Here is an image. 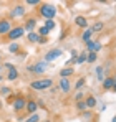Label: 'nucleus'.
<instances>
[{
    "mask_svg": "<svg viewBox=\"0 0 116 122\" xmlns=\"http://www.w3.org/2000/svg\"><path fill=\"white\" fill-rule=\"evenodd\" d=\"M55 81L52 78H37L30 82V87L33 91H46V89H52Z\"/></svg>",
    "mask_w": 116,
    "mask_h": 122,
    "instance_id": "f257e3e1",
    "label": "nucleus"
},
{
    "mask_svg": "<svg viewBox=\"0 0 116 122\" xmlns=\"http://www.w3.org/2000/svg\"><path fill=\"white\" fill-rule=\"evenodd\" d=\"M38 13L45 20H53L57 17V7L53 3H40L38 5Z\"/></svg>",
    "mask_w": 116,
    "mask_h": 122,
    "instance_id": "f03ea898",
    "label": "nucleus"
},
{
    "mask_svg": "<svg viewBox=\"0 0 116 122\" xmlns=\"http://www.w3.org/2000/svg\"><path fill=\"white\" fill-rule=\"evenodd\" d=\"M46 69H48V63H45V61H37V63L27 66V71L30 74H43Z\"/></svg>",
    "mask_w": 116,
    "mask_h": 122,
    "instance_id": "7ed1b4c3",
    "label": "nucleus"
},
{
    "mask_svg": "<svg viewBox=\"0 0 116 122\" xmlns=\"http://www.w3.org/2000/svg\"><path fill=\"white\" fill-rule=\"evenodd\" d=\"M27 31H25V28H23V25H17V26H13L12 30H10V33L7 35V40L8 41H18L23 35H25Z\"/></svg>",
    "mask_w": 116,
    "mask_h": 122,
    "instance_id": "20e7f679",
    "label": "nucleus"
},
{
    "mask_svg": "<svg viewBox=\"0 0 116 122\" xmlns=\"http://www.w3.org/2000/svg\"><path fill=\"white\" fill-rule=\"evenodd\" d=\"M5 69H7V74H5V79L8 82H13V81H17L18 79V76H20V73H18V69L12 64V63H5V66H3Z\"/></svg>",
    "mask_w": 116,
    "mask_h": 122,
    "instance_id": "39448f33",
    "label": "nucleus"
},
{
    "mask_svg": "<svg viewBox=\"0 0 116 122\" xmlns=\"http://www.w3.org/2000/svg\"><path fill=\"white\" fill-rule=\"evenodd\" d=\"M12 106H13V111H15L17 114H20V112L25 111V107H27V97H25V96H15Z\"/></svg>",
    "mask_w": 116,
    "mask_h": 122,
    "instance_id": "423d86ee",
    "label": "nucleus"
},
{
    "mask_svg": "<svg viewBox=\"0 0 116 122\" xmlns=\"http://www.w3.org/2000/svg\"><path fill=\"white\" fill-rule=\"evenodd\" d=\"M63 55V50L61 48H52V50H48L46 53H45V56H43V61L45 63H50V61L57 60Z\"/></svg>",
    "mask_w": 116,
    "mask_h": 122,
    "instance_id": "0eeeda50",
    "label": "nucleus"
},
{
    "mask_svg": "<svg viewBox=\"0 0 116 122\" xmlns=\"http://www.w3.org/2000/svg\"><path fill=\"white\" fill-rule=\"evenodd\" d=\"M85 46H86V53H99L101 51V48H103V45H101V41H96V40H90L85 43Z\"/></svg>",
    "mask_w": 116,
    "mask_h": 122,
    "instance_id": "6e6552de",
    "label": "nucleus"
},
{
    "mask_svg": "<svg viewBox=\"0 0 116 122\" xmlns=\"http://www.w3.org/2000/svg\"><path fill=\"white\" fill-rule=\"evenodd\" d=\"M12 28H13L12 20H8V18H0V36H7Z\"/></svg>",
    "mask_w": 116,
    "mask_h": 122,
    "instance_id": "1a4fd4ad",
    "label": "nucleus"
},
{
    "mask_svg": "<svg viewBox=\"0 0 116 122\" xmlns=\"http://www.w3.org/2000/svg\"><path fill=\"white\" fill-rule=\"evenodd\" d=\"M22 17H25V7H23V3L13 5L12 10H10V18H22Z\"/></svg>",
    "mask_w": 116,
    "mask_h": 122,
    "instance_id": "9d476101",
    "label": "nucleus"
},
{
    "mask_svg": "<svg viewBox=\"0 0 116 122\" xmlns=\"http://www.w3.org/2000/svg\"><path fill=\"white\" fill-rule=\"evenodd\" d=\"M71 87H73V84H71L70 79H66V78H60V81H58V89H60V92L68 94V92L71 91Z\"/></svg>",
    "mask_w": 116,
    "mask_h": 122,
    "instance_id": "9b49d317",
    "label": "nucleus"
},
{
    "mask_svg": "<svg viewBox=\"0 0 116 122\" xmlns=\"http://www.w3.org/2000/svg\"><path fill=\"white\" fill-rule=\"evenodd\" d=\"M25 112H27V116L37 114V112H38V102L35 101V99H27V107H25Z\"/></svg>",
    "mask_w": 116,
    "mask_h": 122,
    "instance_id": "f8f14e48",
    "label": "nucleus"
},
{
    "mask_svg": "<svg viewBox=\"0 0 116 122\" xmlns=\"http://www.w3.org/2000/svg\"><path fill=\"white\" fill-rule=\"evenodd\" d=\"M23 28H25L27 33L35 31V28H37V18H35V17H28V18L25 20V23H23Z\"/></svg>",
    "mask_w": 116,
    "mask_h": 122,
    "instance_id": "ddd939ff",
    "label": "nucleus"
},
{
    "mask_svg": "<svg viewBox=\"0 0 116 122\" xmlns=\"http://www.w3.org/2000/svg\"><path fill=\"white\" fill-rule=\"evenodd\" d=\"M85 104H86V109L91 111V109H95L98 106V101L93 94H88V96H85Z\"/></svg>",
    "mask_w": 116,
    "mask_h": 122,
    "instance_id": "4468645a",
    "label": "nucleus"
},
{
    "mask_svg": "<svg viewBox=\"0 0 116 122\" xmlns=\"http://www.w3.org/2000/svg\"><path fill=\"white\" fill-rule=\"evenodd\" d=\"M101 86H103V91H113V86H115L113 76H106L103 79V82H101Z\"/></svg>",
    "mask_w": 116,
    "mask_h": 122,
    "instance_id": "2eb2a0df",
    "label": "nucleus"
},
{
    "mask_svg": "<svg viewBox=\"0 0 116 122\" xmlns=\"http://www.w3.org/2000/svg\"><path fill=\"white\" fill-rule=\"evenodd\" d=\"M73 74H75V68H73V66H66V68L60 69V78H66V79H70Z\"/></svg>",
    "mask_w": 116,
    "mask_h": 122,
    "instance_id": "dca6fc26",
    "label": "nucleus"
},
{
    "mask_svg": "<svg viewBox=\"0 0 116 122\" xmlns=\"http://www.w3.org/2000/svg\"><path fill=\"white\" fill-rule=\"evenodd\" d=\"M75 25L85 30V28H88V18L83 15H78V17H75Z\"/></svg>",
    "mask_w": 116,
    "mask_h": 122,
    "instance_id": "f3484780",
    "label": "nucleus"
},
{
    "mask_svg": "<svg viewBox=\"0 0 116 122\" xmlns=\"http://www.w3.org/2000/svg\"><path fill=\"white\" fill-rule=\"evenodd\" d=\"M93 35H95V33H93V31H91V28L88 26V28H85V30H83V33H81V40L86 43V41L93 40Z\"/></svg>",
    "mask_w": 116,
    "mask_h": 122,
    "instance_id": "a211bd4d",
    "label": "nucleus"
},
{
    "mask_svg": "<svg viewBox=\"0 0 116 122\" xmlns=\"http://www.w3.org/2000/svg\"><path fill=\"white\" fill-rule=\"evenodd\" d=\"M27 40L30 41V43H37V45H38L40 35L37 33V30H35V31H30V33H27Z\"/></svg>",
    "mask_w": 116,
    "mask_h": 122,
    "instance_id": "6ab92c4d",
    "label": "nucleus"
},
{
    "mask_svg": "<svg viewBox=\"0 0 116 122\" xmlns=\"http://www.w3.org/2000/svg\"><path fill=\"white\" fill-rule=\"evenodd\" d=\"M20 50H22V46H20L17 41H13V43L8 45V53H12V55H18Z\"/></svg>",
    "mask_w": 116,
    "mask_h": 122,
    "instance_id": "aec40b11",
    "label": "nucleus"
},
{
    "mask_svg": "<svg viewBox=\"0 0 116 122\" xmlns=\"http://www.w3.org/2000/svg\"><path fill=\"white\" fill-rule=\"evenodd\" d=\"M95 73H96V79L99 82H103V79L106 78V74H104V68H103V66H96Z\"/></svg>",
    "mask_w": 116,
    "mask_h": 122,
    "instance_id": "412c9836",
    "label": "nucleus"
},
{
    "mask_svg": "<svg viewBox=\"0 0 116 122\" xmlns=\"http://www.w3.org/2000/svg\"><path fill=\"white\" fill-rule=\"evenodd\" d=\"M85 84H86V78H83V76H81V78H78L76 81H75V84H73V87H75L76 91H81Z\"/></svg>",
    "mask_w": 116,
    "mask_h": 122,
    "instance_id": "4be33fe9",
    "label": "nucleus"
},
{
    "mask_svg": "<svg viewBox=\"0 0 116 122\" xmlns=\"http://www.w3.org/2000/svg\"><path fill=\"white\" fill-rule=\"evenodd\" d=\"M90 28H91L93 33H98V31H101V30L104 28V23H103V21H95L93 26H90Z\"/></svg>",
    "mask_w": 116,
    "mask_h": 122,
    "instance_id": "5701e85b",
    "label": "nucleus"
},
{
    "mask_svg": "<svg viewBox=\"0 0 116 122\" xmlns=\"http://www.w3.org/2000/svg\"><path fill=\"white\" fill-rule=\"evenodd\" d=\"M37 33H38L41 38H48V35H50V30H48V28H45V26L41 25L38 30H37Z\"/></svg>",
    "mask_w": 116,
    "mask_h": 122,
    "instance_id": "b1692460",
    "label": "nucleus"
},
{
    "mask_svg": "<svg viewBox=\"0 0 116 122\" xmlns=\"http://www.w3.org/2000/svg\"><path fill=\"white\" fill-rule=\"evenodd\" d=\"M86 56H88V53H86V51H81V53L78 55V58H76V64H83V63H86Z\"/></svg>",
    "mask_w": 116,
    "mask_h": 122,
    "instance_id": "393cba45",
    "label": "nucleus"
},
{
    "mask_svg": "<svg viewBox=\"0 0 116 122\" xmlns=\"http://www.w3.org/2000/svg\"><path fill=\"white\" fill-rule=\"evenodd\" d=\"M43 26H45V28H48V30L52 31V30H53V28L57 26V23H55L53 20H45V23H43Z\"/></svg>",
    "mask_w": 116,
    "mask_h": 122,
    "instance_id": "a878e982",
    "label": "nucleus"
},
{
    "mask_svg": "<svg viewBox=\"0 0 116 122\" xmlns=\"http://www.w3.org/2000/svg\"><path fill=\"white\" fill-rule=\"evenodd\" d=\"M25 122H40V114L37 112V114H32V116H28Z\"/></svg>",
    "mask_w": 116,
    "mask_h": 122,
    "instance_id": "bb28decb",
    "label": "nucleus"
},
{
    "mask_svg": "<svg viewBox=\"0 0 116 122\" xmlns=\"http://www.w3.org/2000/svg\"><path fill=\"white\" fill-rule=\"evenodd\" d=\"M0 94L2 96H10L12 94V89L7 87V86H0Z\"/></svg>",
    "mask_w": 116,
    "mask_h": 122,
    "instance_id": "cd10ccee",
    "label": "nucleus"
},
{
    "mask_svg": "<svg viewBox=\"0 0 116 122\" xmlns=\"http://www.w3.org/2000/svg\"><path fill=\"white\" fill-rule=\"evenodd\" d=\"M76 109L80 111V112H85V111H88V109H86V104H85V99H83V101H78V102H76Z\"/></svg>",
    "mask_w": 116,
    "mask_h": 122,
    "instance_id": "c85d7f7f",
    "label": "nucleus"
},
{
    "mask_svg": "<svg viewBox=\"0 0 116 122\" xmlns=\"http://www.w3.org/2000/svg\"><path fill=\"white\" fill-rule=\"evenodd\" d=\"M96 60H98L96 53H88V56H86V63H96Z\"/></svg>",
    "mask_w": 116,
    "mask_h": 122,
    "instance_id": "c756f323",
    "label": "nucleus"
},
{
    "mask_svg": "<svg viewBox=\"0 0 116 122\" xmlns=\"http://www.w3.org/2000/svg\"><path fill=\"white\" fill-rule=\"evenodd\" d=\"M81 117H83V121H91V117H93V112H90V111H85V112H81Z\"/></svg>",
    "mask_w": 116,
    "mask_h": 122,
    "instance_id": "7c9ffc66",
    "label": "nucleus"
},
{
    "mask_svg": "<svg viewBox=\"0 0 116 122\" xmlns=\"http://www.w3.org/2000/svg\"><path fill=\"white\" fill-rule=\"evenodd\" d=\"M85 99V94L81 92V91H78L76 94H75V102H78V101H83Z\"/></svg>",
    "mask_w": 116,
    "mask_h": 122,
    "instance_id": "2f4dec72",
    "label": "nucleus"
},
{
    "mask_svg": "<svg viewBox=\"0 0 116 122\" xmlns=\"http://www.w3.org/2000/svg\"><path fill=\"white\" fill-rule=\"evenodd\" d=\"M40 0H27V5H40Z\"/></svg>",
    "mask_w": 116,
    "mask_h": 122,
    "instance_id": "473e14b6",
    "label": "nucleus"
},
{
    "mask_svg": "<svg viewBox=\"0 0 116 122\" xmlns=\"http://www.w3.org/2000/svg\"><path fill=\"white\" fill-rule=\"evenodd\" d=\"M70 55H71V58H73V60H76V58H78V55H80V53H78L76 50H71V51H70Z\"/></svg>",
    "mask_w": 116,
    "mask_h": 122,
    "instance_id": "72a5a7b5",
    "label": "nucleus"
},
{
    "mask_svg": "<svg viewBox=\"0 0 116 122\" xmlns=\"http://www.w3.org/2000/svg\"><path fill=\"white\" fill-rule=\"evenodd\" d=\"M46 41H48V38H41V36H40V41H38V45H45Z\"/></svg>",
    "mask_w": 116,
    "mask_h": 122,
    "instance_id": "f704fd0d",
    "label": "nucleus"
},
{
    "mask_svg": "<svg viewBox=\"0 0 116 122\" xmlns=\"http://www.w3.org/2000/svg\"><path fill=\"white\" fill-rule=\"evenodd\" d=\"M3 79H5V76H3V74H2V73H0V82L3 81Z\"/></svg>",
    "mask_w": 116,
    "mask_h": 122,
    "instance_id": "c9c22d12",
    "label": "nucleus"
},
{
    "mask_svg": "<svg viewBox=\"0 0 116 122\" xmlns=\"http://www.w3.org/2000/svg\"><path fill=\"white\" fill-rule=\"evenodd\" d=\"M113 92H116V84H115V86H113Z\"/></svg>",
    "mask_w": 116,
    "mask_h": 122,
    "instance_id": "e433bc0d",
    "label": "nucleus"
},
{
    "mask_svg": "<svg viewBox=\"0 0 116 122\" xmlns=\"http://www.w3.org/2000/svg\"><path fill=\"white\" fill-rule=\"evenodd\" d=\"M111 122H116V116H115V117H113V119H111Z\"/></svg>",
    "mask_w": 116,
    "mask_h": 122,
    "instance_id": "4c0bfd02",
    "label": "nucleus"
},
{
    "mask_svg": "<svg viewBox=\"0 0 116 122\" xmlns=\"http://www.w3.org/2000/svg\"><path fill=\"white\" fill-rule=\"evenodd\" d=\"M0 63H2V55H0Z\"/></svg>",
    "mask_w": 116,
    "mask_h": 122,
    "instance_id": "58836bf2",
    "label": "nucleus"
},
{
    "mask_svg": "<svg viewBox=\"0 0 116 122\" xmlns=\"http://www.w3.org/2000/svg\"><path fill=\"white\" fill-rule=\"evenodd\" d=\"M45 122H50V121H45Z\"/></svg>",
    "mask_w": 116,
    "mask_h": 122,
    "instance_id": "ea45409f",
    "label": "nucleus"
}]
</instances>
